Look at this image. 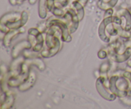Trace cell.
Here are the masks:
<instances>
[{"label":"cell","instance_id":"cell-1","mask_svg":"<svg viewBox=\"0 0 131 109\" xmlns=\"http://www.w3.org/2000/svg\"><path fill=\"white\" fill-rule=\"evenodd\" d=\"M108 86L110 91L116 97L124 98L127 96V91L129 87L128 80L124 76L113 75L108 80Z\"/></svg>","mask_w":131,"mask_h":109},{"label":"cell","instance_id":"cell-2","mask_svg":"<svg viewBox=\"0 0 131 109\" xmlns=\"http://www.w3.org/2000/svg\"><path fill=\"white\" fill-rule=\"evenodd\" d=\"M46 26L47 29L51 26L57 27L61 32V38L64 42H70L72 40V37L70 35L71 33L69 30L67 23L61 18L55 19L53 17H50L46 22Z\"/></svg>","mask_w":131,"mask_h":109},{"label":"cell","instance_id":"cell-3","mask_svg":"<svg viewBox=\"0 0 131 109\" xmlns=\"http://www.w3.org/2000/svg\"><path fill=\"white\" fill-rule=\"evenodd\" d=\"M28 39L32 44L31 49L36 52H40L43 47L45 38L39 29L31 28L28 30Z\"/></svg>","mask_w":131,"mask_h":109},{"label":"cell","instance_id":"cell-4","mask_svg":"<svg viewBox=\"0 0 131 109\" xmlns=\"http://www.w3.org/2000/svg\"><path fill=\"white\" fill-rule=\"evenodd\" d=\"M116 23V24H119V25H122V20L120 17L118 15L116 16H109V17H104V19L101 22L99 26L98 29V34L100 38L101 41L103 42L108 43L110 41V38L108 35H107V33H106V26L110 23Z\"/></svg>","mask_w":131,"mask_h":109},{"label":"cell","instance_id":"cell-5","mask_svg":"<svg viewBox=\"0 0 131 109\" xmlns=\"http://www.w3.org/2000/svg\"><path fill=\"white\" fill-rule=\"evenodd\" d=\"M107 82V78L103 76H100L96 81V88L100 96L103 97L107 101H115L116 96L110 91L109 88L108 83L106 84Z\"/></svg>","mask_w":131,"mask_h":109},{"label":"cell","instance_id":"cell-6","mask_svg":"<svg viewBox=\"0 0 131 109\" xmlns=\"http://www.w3.org/2000/svg\"><path fill=\"white\" fill-rule=\"evenodd\" d=\"M29 67H30V65L27 64L24 60L23 65H22L21 72H20V74L16 76H12L8 78V80L7 82L8 87H18L22 83H24L29 75L31 69Z\"/></svg>","mask_w":131,"mask_h":109},{"label":"cell","instance_id":"cell-7","mask_svg":"<svg viewBox=\"0 0 131 109\" xmlns=\"http://www.w3.org/2000/svg\"><path fill=\"white\" fill-rule=\"evenodd\" d=\"M67 23L70 33H74L76 32L80 22L78 14L74 8H69L67 9L65 14L61 18Z\"/></svg>","mask_w":131,"mask_h":109},{"label":"cell","instance_id":"cell-8","mask_svg":"<svg viewBox=\"0 0 131 109\" xmlns=\"http://www.w3.org/2000/svg\"><path fill=\"white\" fill-rule=\"evenodd\" d=\"M22 12H10L4 14L0 20V30L1 32L6 33L9 31L8 28L6 27V24L9 23H12L18 20L21 17Z\"/></svg>","mask_w":131,"mask_h":109},{"label":"cell","instance_id":"cell-9","mask_svg":"<svg viewBox=\"0 0 131 109\" xmlns=\"http://www.w3.org/2000/svg\"><path fill=\"white\" fill-rule=\"evenodd\" d=\"M59 32H60V31H58L56 33H58ZM61 47V41H60L58 35L56 34L54 36V46L50 48H46L40 51L41 55H42V58H49L52 57L60 51Z\"/></svg>","mask_w":131,"mask_h":109},{"label":"cell","instance_id":"cell-10","mask_svg":"<svg viewBox=\"0 0 131 109\" xmlns=\"http://www.w3.org/2000/svg\"><path fill=\"white\" fill-rule=\"evenodd\" d=\"M32 44L28 40H23L17 43L12 49L11 56L13 59L19 57V55L25 49H31Z\"/></svg>","mask_w":131,"mask_h":109},{"label":"cell","instance_id":"cell-11","mask_svg":"<svg viewBox=\"0 0 131 109\" xmlns=\"http://www.w3.org/2000/svg\"><path fill=\"white\" fill-rule=\"evenodd\" d=\"M15 101V96L12 92L8 91L7 92H2L1 96V109L11 108Z\"/></svg>","mask_w":131,"mask_h":109},{"label":"cell","instance_id":"cell-12","mask_svg":"<svg viewBox=\"0 0 131 109\" xmlns=\"http://www.w3.org/2000/svg\"><path fill=\"white\" fill-rule=\"evenodd\" d=\"M37 78V76L36 72L34 70H33V69H30V71H29L28 78H26V80L24 83H22L20 86L18 87V88L21 92L28 91L31 87H33L35 83H36Z\"/></svg>","mask_w":131,"mask_h":109},{"label":"cell","instance_id":"cell-13","mask_svg":"<svg viewBox=\"0 0 131 109\" xmlns=\"http://www.w3.org/2000/svg\"><path fill=\"white\" fill-rule=\"evenodd\" d=\"M25 60L24 57H19L14 58L12 63L10 64V67H9V73L10 74V76H16L17 74H20L21 72L22 65L23 62Z\"/></svg>","mask_w":131,"mask_h":109},{"label":"cell","instance_id":"cell-14","mask_svg":"<svg viewBox=\"0 0 131 109\" xmlns=\"http://www.w3.org/2000/svg\"><path fill=\"white\" fill-rule=\"evenodd\" d=\"M26 29L23 27L19 28V29H9L8 32L5 33L3 39V43L4 46L5 47H9L10 46V44H11L13 38L15 36L24 33Z\"/></svg>","mask_w":131,"mask_h":109},{"label":"cell","instance_id":"cell-15","mask_svg":"<svg viewBox=\"0 0 131 109\" xmlns=\"http://www.w3.org/2000/svg\"><path fill=\"white\" fill-rule=\"evenodd\" d=\"M28 18H29L28 13L24 10V11L22 12L21 17H20V19L15 21L12 22V23H8L6 26L9 29H19L26 24L28 21Z\"/></svg>","mask_w":131,"mask_h":109},{"label":"cell","instance_id":"cell-16","mask_svg":"<svg viewBox=\"0 0 131 109\" xmlns=\"http://www.w3.org/2000/svg\"><path fill=\"white\" fill-rule=\"evenodd\" d=\"M116 15L120 18H124L125 26L123 28L126 31L131 30V13L128 9L121 8L116 12Z\"/></svg>","mask_w":131,"mask_h":109},{"label":"cell","instance_id":"cell-17","mask_svg":"<svg viewBox=\"0 0 131 109\" xmlns=\"http://www.w3.org/2000/svg\"><path fill=\"white\" fill-rule=\"evenodd\" d=\"M131 56V47L128 46L123 53L115 54L111 55V58L113 60L117 63H122L129 60Z\"/></svg>","mask_w":131,"mask_h":109},{"label":"cell","instance_id":"cell-18","mask_svg":"<svg viewBox=\"0 0 131 109\" xmlns=\"http://www.w3.org/2000/svg\"><path fill=\"white\" fill-rule=\"evenodd\" d=\"M25 62L29 65H34L37 67L40 71H43L46 69V64L41 58H34L25 59Z\"/></svg>","mask_w":131,"mask_h":109},{"label":"cell","instance_id":"cell-19","mask_svg":"<svg viewBox=\"0 0 131 109\" xmlns=\"http://www.w3.org/2000/svg\"><path fill=\"white\" fill-rule=\"evenodd\" d=\"M72 5V7L76 11L78 17H79V21H81L83 20L84 16V6L78 0H75V1H73Z\"/></svg>","mask_w":131,"mask_h":109},{"label":"cell","instance_id":"cell-20","mask_svg":"<svg viewBox=\"0 0 131 109\" xmlns=\"http://www.w3.org/2000/svg\"><path fill=\"white\" fill-rule=\"evenodd\" d=\"M47 0H39L38 1V15L41 19L46 18L47 15Z\"/></svg>","mask_w":131,"mask_h":109},{"label":"cell","instance_id":"cell-21","mask_svg":"<svg viewBox=\"0 0 131 109\" xmlns=\"http://www.w3.org/2000/svg\"><path fill=\"white\" fill-rule=\"evenodd\" d=\"M118 0H110L107 2H104L102 0H99L97 3V6L101 10H103L106 11V10L109 8H113L116 6Z\"/></svg>","mask_w":131,"mask_h":109},{"label":"cell","instance_id":"cell-22","mask_svg":"<svg viewBox=\"0 0 131 109\" xmlns=\"http://www.w3.org/2000/svg\"><path fill=\"white\" fill-rule=\"evenodd\" d=\"M23 55L25 59L34 58H42L40 52H36V51H30L29 49H25L23 51Z\"/></svg>","mask_w":131,"mask_h":109},{"label":"cell","instance_id":"cell-23","mask_svg":"<svg viewBox=\"0 0 131 109\" xmlns=\"http://www.w3.org/2000/svg\"><path fill=\"white\" fill-rule=\"evenodd\" d=\"M110 66L111 65H110V64L109 62L106 61L102 63L99 69V73L101 76H105L104 75H107V72L109 71V70L110 69Z\"/></svg>","mask_w":131,"mask_h":109},{"label":"cell","instance_id":"cell-24","mask_svg":"<svg viewBox=\"0 0 131 109\" xmlns=\"http://www.w3.org/2000/svg\"><path fill=\"white\" fill-rule=\"evenodd\" d=\"M123 76H125L129 81V87L127 91V96L128 97H131V72L126 71L123 73Z\"/></svg>","mask_w":131,"mask_h":109},{"label":"cell","instance_id":"cell-25","mask_svg":"<svg viewBox=\"0 0 131 109\" xmlns=\"http://www.w3.org/2000/svg\"><path fill=\"white\" fill-rule=\"evenodd\" d=\"M69 0H55V5L63 8L69 5Z\"/></svg>","mask_w":131,"mask_h":109},{"label":"cell","instance_id":"cell-26","mask_svg":"<svg viewBox=\"0 0 131 109\" xmlns=\"http://www.w3.org/2000/svg\"><path fill=\"white\" fill-rule=\"evenodd\" d=\"M55 6V0H47V6L48 11L51 12Z\"/></svg>","mask_w":131,"mask_h":109},{"label":"cell","instance_id":"cell-27","mask_svg":"<svg viewBox=\"0 0 131 109\" xmlns=\"http://www.w3.org/2000/svg\"><path fill=\"white\" fill-rule=\"evenodd\" d=\"M97 56H98V57L100 59H105L106 58H107V51H105V50L101 49L98 52Z\"/></svg>","mask_w":131,"mask_h":109},{"label":"cell","instance_id":"cell-28","mask_svg":"<svg viewBox=\"0 0 131 109\" xmlns=\"http://www.w3.org/2000/svg\"><path fill=\"white\" fill-rule=\"evenodd\" d=\"M8 1L10 5H12V6H15V5H17V0H8Z\"/></svg>","mask_w":131,"mask_h":109},{"label":"cell","instance_id":"cell-29","mask_svg":"<svg viewBox=\"0 0 131 109\" xmlns=\"http://www.w3.org/2000/svg\"><path fill=\"white\" fill-rule=\"evenodd\" d=\"M82 5H83L84 6H85V5H86L87 2H88V0H78Z\"/></svg>","mask_w":131,"mask_h":109},{"label":"cell","instance_id":"cell-30","mask_svg":"<svg viewBox=\"0 0 131 109\" xmlns=\"http://www.w3.org/2000/svg\"><path fill=\"white\" fill-rule=\"evenodd\" d=\"M28 1H29V3L30 4V5H35V4L36 3V2L37 1V0H28Z\"/></svg>","mask_w":131,"mask_h":109},{"label":"cell","instance_id":"cell-31","mask_svg":"<svg viewBox=\"0 0 131 109\" xmlns=\"http://www.w3.org/2000/svg\"><path fill=\"white\" fill-rule=\"evenodd\" d=\"M26 1V0H17V5H20V4L23 3L24 1Z\"/></svg>","mask_w":131,"mask_h":109},{"label":"cell","instance_id":"cell-32","mask_svg":"<svg viewBox=\"0 0 131 109\" xmlns=\"http://www.w3.org/2000/svg\"><path fill=\"white\" fill-rule=\"evenodd\" d=\"M127 64L128 66H129L130 67H131V59H130V60H129L127 61Z\"/></svg>","mask_w":131,"mask_h":109}]
</instances>
